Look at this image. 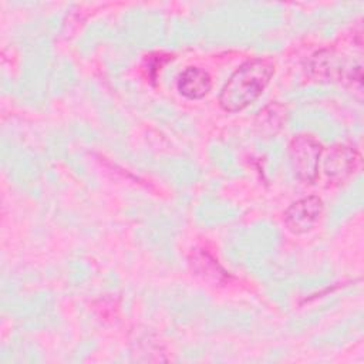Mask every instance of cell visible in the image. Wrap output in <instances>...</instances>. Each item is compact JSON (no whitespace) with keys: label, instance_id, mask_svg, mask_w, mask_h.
Instances as JSON below:
<instances>
[{"label":"cell","instance_id":"cell-1","mask_svg":"<svg viewBox=\"0 0 364 364\" xmlns=\"http://www.w3.org/2000/svg\"><path fill=\"white\" fill-rule=\"evenodd\" d=\"M274 75V64L264 58L243 63L228 78L219 94V105L226 112H239L255 102Z\"/></svg>","mask_w":364,"mask_h":364},{"label":"cell","instance_id":"cell-2","mask_svg":"<svg viewBox=\"0 0 364 364\" xmlns=\"http://www.w3.org/2000/svg\"><path fill=\"white\" fill-rule=\"evenodd\" d=\"M321 142L310 134H299L289 144V156L296 176L304 183H314L320 178L323 155Z\"/></svg>","mask_w":364,"mask_h":364},{"label":"cell","instance_id":"cell-3","mask_svg":"<svg viewBox=\"0 0 364 364\" xmlns=\"http://www.w3.org/2000/svg\"><path fill=\"white\" fill-rule=\"evenodd\" d=\"M311 75L318 81H348L353 88L361 90L363 85V67L355 65L351 71H346L341 58L333 50H320L310 60Z\"/></svg>","mask_w":364,"mask_h":364},{"label":"cell","instance_id":"cell-4","mask_svg":"<svg viewBox=\"0 0 364 364\" xmlns=\"http://www.w3.org/2000/svg\"><path fill=\"white\" fill-rule=\"evenodd\" d=\"M323 212V199L316 195H310L290 203L283 213V222L289 232L303 235L310 232L318 223Z\"/></svg>","mask_w":364,"mask_h":364},{"label":"cell","instance_id":"cell-5","mask_svg":"<svg viewBox=\"0 0 364 364\" xmlns=\"http://www.w3.org/2000/svg\"><path fill=\"white\" fill-rule=\"evenodd\" d=\"M361 166V154L350 145L333 146L324 161L323 173L328 185H340L351 178Z\"/></svg>","mask_w":364,"mask_h":364},{"label":"cell","instance_id":"cell-6","mask_svg":"<svg viewBox=\"0 0 364 364\" xmlns=\"http://www.w3.org/2000/svg\"><path fill=\"white\" fill-rule=\"evenodd\" d=\"M212 90V77L199 67L185 68L178 78V91L189 100H200Z\"/></svg>","mask_w":364,"mask_h":364},{"label":"cell","instance_id":"cell-7","mask_svg":"<svg viewBox=\"0 0 364 364\" xmlns=\"http://www.w3.org/2000/svg\"><path fill=\"white\" fill-rule=\"evenodd\" d=\"M286 118V107L280 102L272 101L257 112L255 118V129L259 135L273 136L283 128Z\"/></svg>","mask_w":364,"mask_h":364},{"label":"cell","instance_id":"cell-8","mask_svg":"<svg viewBox=\"0 0 364 364\" xmlns=\"http://www.w3.org/2000/svg\"><path fill=\"white\" fill-rule=\"evenodd\" d=\"M205 263H206V264H209V260H208V257H206V255H205ZM210 263H212V264H213V266H215V264H218V263H216V262H215V260H213V259H212V260H210ZM205 273H208V274H212V276H215V274H213V272H212V270H210V269H209V267H208V269H206V270H205Z\"/></svg>","mask_w":364,"mask_h":364}]
</instances>
